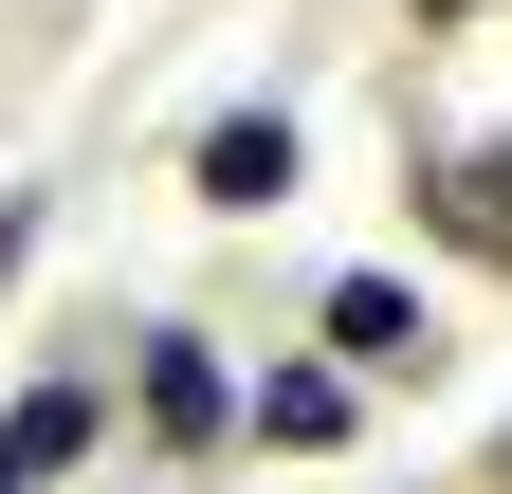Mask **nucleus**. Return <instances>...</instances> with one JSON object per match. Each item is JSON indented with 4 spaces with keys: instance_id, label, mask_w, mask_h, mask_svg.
Masks as SVG:
<instances>
[{
    "instance_id": "obj_7",
    "label": "nucleus",
    "mask_w": 512,
    "mask_h": 494,
    "mask_svg": "<svg viewBox=\"0 0 512 494\" xmlns=\"http://www.w3.org/2000/svg\"><path fill=\"white\" fill-rule=\"evenodd\" d=\"M421 19H476V0H421Z\"/></svg>"
},
{
    "instance_id": "obj_8",
    "label": "nucleus",
    "mask_w": 512,
    "mask_h": 494,
    "mask_svg": "<svg viewBox=\"0 0 512 494\" xmlns=\"http://www.w3.org/2000/svg\"><path fill=\"white\" fill-rule=\"evenodd\" d=\"M0 494H19V458H0Z\"/></svg>"
},
{
    "instance_id": "obj_3",
    "label": "nucleus",
    "mask_w": 512,
    "mask_h": 494,
    "mask_svg": "<svg viewBox=\"0 0 512 494\" xmlns=\"http://www.w3.org/2000/svg\"><path fill=\"white\" fill-rule=\"evenodd\" d=\"M92 440H110V403H92V385H37L19 421H0V458H19V494H37V476H74Z\"/></svg>"
},
{
    "instance_id": "obj_2",
    "label": "nucleus",
    "mask_w": 512,
    "mask_h": 494,
    "mask_svg": "<svg viewBox=\"0 0 512 494\" xmlns=\"http://www.w3.org/2000/svg\"><path fill=\"white\" fill-rule=\"evenodd\" d=\"M439 330H421V293L403 275H330V366H421Z\"/></svg>"
},
{
    "instance_id": "obj_5",
    "label": "nucleus",
    "mask_w": 512,
    "mask_h": 494,
    "mask_svg": "<svg viewBox=\"0 0 512 494\" xmlns=\"http://www.w3.org/2000/svg\"><path fill=\"white\" fill-rule=\"evenodd\" d=\"M256 440L330 458V440H348V366H275V385H256Z\"/></svg>"
},
{
    "instance_id": "obj_9",
    "label": "nucleus",
    "mask_w": 512,
    "mask_h": 494,
    "mask_svg": "<svg viewBox=\"0 0 512 494\" xmlns=\"http://www.w3.org/2000/svg\"><path fill=\"white\" fill-rule=\"evenodd\" d=\"M494 476H512V440H494Z\"/></svg>"
},
{
    "instance_id": "obj_6",
    "label": "nucleus",
    "mask_w": 512,
    "mask_h": 494,
    "mask_svg": "<svg viewBox=\"0 0 512 494\" xmlns=\"http://www.w3.org/2000/svg\"><path fill=\"white\" fill-rule=\"evenodd\" d=\"M19 257H37V202H0V293H19Z\"/></svg>"
},
{
    "instance_id": "obj_1",
    "label": "nucleus",
    "mask_w": 512,
    "mask_h": 494,
    "mask_svg": "<svg viewBox=\"0 0 512 494\" xmlns=\"http://www.w3.org/2000/svg\"><path fill=\"white\" fill-rule=\"evenodd\" d=\"M183 183H202L220 220H275L293 202V110H220V129L183 147Z\"/></svg>"
},
{
    "instance_id": "obj_4",
    "label": "nucleus",
    "mask_w": 512,
    "mask_h": 494,
    "mask_svg": "<svg viewBox=\"0 0 512 494\" xmlns=\"http://www.w3.org/2000/svg\"><path fill=\"white\" fill-rule=\"evenodd\" d=\"M147 421H165V440H183V458H202V440H220V421H238V403H220V366H202V348H183V330H147Z\"/></svg>"
}]
</instances>
